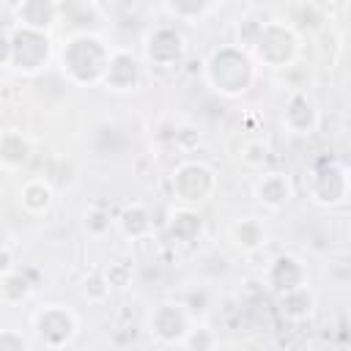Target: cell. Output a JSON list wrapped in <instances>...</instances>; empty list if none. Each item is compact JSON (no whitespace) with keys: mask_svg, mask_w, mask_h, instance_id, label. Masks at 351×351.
<instances>
[{"mask_svg":"<svg viewBox=\"0 0 351 351\" xmlns=\"http://www.w3.org/2000/svg\"><path fill=\"white\" fill-rule=\"evenodd\" d=\"M110 55H112V47L104 44L101 36H96L93 30H77L63 41L58 63L63 77L71 85L93 88V85H101L110 66Z\"/></svg>","mask_w":351,"mask_h":351,"instance_id":"cell-1","label":"cell"},{"mask_svg":"<svg viewBox=\"0 0 351 351\" xmlns=\"http://www.w3.org/2000/svg\"><path fill=\"white\" fill-rule=\"evenodd\" d=\"M258 74V63L239 44H222L203 60V77L208 88L225 99L244 96Z\"/></svg>","mask_w":351,"mask_h":351,"instance_id":"cell-2","label":"cell"},{"mask_svg":"<svg viewBox=\"0 0 351 351\" xmlns=\"http://www.w3.org/2000/svg\"><path fill=\"white\" fill-rule=\"evenodd\" d=\"M0 63L3 69L19 71V74H38L49 58H52V41L47 33H36V30H25L16 27L14 19L3 22V33H0Z\"/></svg>","mask_w":351,"mask_h":351,"instance_id":"cell-3","label":"cell"},{"mask_svg":"<svg viewBox=\"0 0 351 351\" xmlns=\"http://www.w3.org/2000/svg\"><path fill=\"white\" fill-rule=\"evenodd\" d=\"M302 52V36L285 19L263 22L250 55L255 63L269 69H291Z\"/></svg>","mask_w":351,"mask_h":351,"instance_id":"cell-4","label":"cell"},{"mask_svg":"<svg viewBox=\"0 0 351 351\" xmlns=\"http://www.w3.org/2000/svg\"><path fill=\"white\" fill-rule=\"evenodd\" d=\"M217 186H219L217 170L208 162H200V159H186V162L176 165V170L170 176L173 197L186 208H195V206L211 200Z\"/></svg>","mask_w":351,"mask_h":351,"instance_id":"cell-5","label":"cell"},{"mask_svg":"<svg viewBox=\"0 0 351 351\" xmlns=\"http://www.w3.org/2000/svg\"><path fill=\"white\" fill-rule=\"evenodd\" d=\"M33 329H36V337L44 348L49 351H60L66 348L77 332H80V318L71 307L66 304H44L36 315H33Z\"/></svg>","mask_w":351,"mask_h":351,"instance_id":"cell-6","label":"cell"},{"mask_svg":"<svg viewBox=\"0 0 351 351\" xmlns=\"http://www.w3.org/2000/svg\"><path fill=\"white\" fill-rule=\"evenodd\" d=\"M143 52L151 69H178L186 55V38L176 25L162 22L145 33Z\"/></svg>","mask_w":351,"mask_h":351,"instance_id":"cell-7","label":"cell"},{"mask_svg":"<svg viewBox=\"0 0 351 351\" xmlns=\"http://www.w3.org/2000/svg\"><path fill=\"white\" fill-rule=\"evenodd\" d=\"M304 186H307V195L313 203L318 206H340L351 197V189H348V173L343 165L337 162H321L315 165L307 178H304Z\"/></svg>","mask_w":351,"mask_h":351,"instance_id":"cell-8","label":"cell"},{"mask_svg":"<svg viewBox=\"0 0 351 351\" xmlns=\"http://www.w3.org/2000/svg\"><path fill=\"white\" fill-rule=\"evenodd\" d=\"M195 318L186 313L181 302H159L148 315V332L162 346H181Z\"/></svg>","mask_w":351,"mask_h":351,"instance_id":"cell-9","label":"cell"},{"mask_svg":"<svg viewBox=\"0 0 351 351\" xmlns=\"http://www.w3.org/2000/svg\"><path fill=\"white\" fill-rule=\"evenodd\" d=\"M143 74H145L143 60L132 49L115 47L110 55V66H107L101 85L112 93H129V90H137L143 85Z\"/></svg>","mask_w":351,"mask_h":351,"instance_id":"cell-10","label":"cell"},{"mask_svg":"<svg viewBox=\"0 0 351 351\" xmlns=\"http://www.w3.org/2000/svg\"><path fill=\"white\" fill-rule=\"evenodd\" d=\"M282 126L296 134V137H310L318 132L321 126V112H318V104L313 101V96L307 90H293L288 99H285V107H282Z\"/></svg>","mask_w":351,"mask_h":351,"instance_id":"cell-11","label":"cell"},{"mask_svg":"<svg viewBox=\"0 0 351 351\" xmlns=\"http://www.w3.org/2000/svg\"><path fill=\"white\" fill-rule=\"evenodd\" d=\"M263 280L280 296V293H288V291H296V288L310 285V271H307V263L302 258H296L291 252H282V255H277L266 266Z\"/></svg>","mask_w":351,"mask_h":351,"instance_id":"cell-12","label":"cell"},{"mask_svg":"<svg viewBox=\"0 0 351 351\" xmlns=\"http://www.w3.org/2000/svg\"><path fill=\"white\" fill-rule=\"evenodd\" d=\"M11 11H14L16 27L47 33V36L55 27V22L63 16V5L55 0H22V3H14Z\"/></svg>","mask_w":351,"mask_h":351,"instance_id":"cell-13","label":"cell"},{"mask_svg":"<svg viewBox=\"0 0 351 351\" xmlns=\"http://www.w3.org/2000/svg\"><path fill=\"white\" fill-rule=\"evenodd\" d=\"M255 197H258V203H261L263 208H269V211L285 208V206L291 203V197H293V181H291V176L282 173V170H269V173H263V176L255 181Z\"/></svg>","mask_w":351,"mask_h":351,"instance_id":"cell-14","label":"cell"},{"mask_svg":"<svg viewBox=\"0 0 351 351\" xmlns=\"http://www.w3.org/2000/svg\"><path fill=\"white\" fill-rule=\"evenodd\" d=\"M115 225H118V230H121L126 239H132V241H148V239L154 236V217H151L148 206L140 203V200L126 203V206L118 211Z\"/></svg>","mask_w":351,"mask_h":351,"instance_id":"cell-15","label":"cell"},{"mask_svg":"<svg viewBox=\"0 0 351 351\" xmlns=\"http://www.w3.org/2000/svg\"><path fill=\"white\" fill-rule=\"evenodd\" d=\"M33 156V143L19 129H5L0 134V165L5 173L22 170Z\"/></svg>","mask_w":351,"mask_h":351,"instance_id":"cell-16","label":"cell"},{"mask_svg":"<svg viewBox=\"0 0 351 351\" xmlns=\"http://www.w3.org/2000/svg\"><path fill=\"white\" fill-rule=\"evenodd\" d=\"M230 241H233L236 250L252 255V252H258V250H263L269 244V228H266V222L261 217H252V214L241 217L230 228Z\"/></svg>","mask_w":351,"mask_h":351,"instance_id":"cell-17","label":"cell"},{"mask_svg":"<svg viewBox=\"0 0 351 351\" xmlns=\"http://www.w3.org/2000/svg\"><path fill=\"white\" fill-rule=\"evenodd\" d=\"M52 203H55V189H52V184L47 178L33 176V178L22 181V186H19V206L27 214L41 217V214H47L52 208Z\"/></svg>","mask_w":351,"mask_h":351,"instance_id":"cell-18","label":"cell"},{"mask_svg":"<svg viewBox=\"0 0 351 351\" xmlns=\"http://www.w3.org/2000/svg\"><path fill=\"white\" fill-rule=\"evenodd\" d=\"M167 233L176 244H195L200 236H203V217L195 211V208H186V206H178L170 211V219H167Z\"/></svg>","mask_w":351,"mask_h":351,"instance_id":"cell-19","label":"cell"},{"mask_svg":"<svg viewBox=\"0 0 351 351\" xmlns=\"http://www.w3.org/2000/svg\"><path fill=\"white\" fill-rule=\"evenodd\" d=\"M277 310L285 321H307L315 313V293L310 291V285L280 293L277 296Z\"/></svg>","mask_w":351,"mask_h":351,"instance_id":"cell-20","label":"cell"},{"mask_svg":"<svg viewBox=\"0 0 351 351\" xmlns=\"http://www.w3.org/2000/svg\"><path fill=\"white\" fill-rule=\"evenodd\" d=\"M30 293H33V282H30V277H27L22 269L3 271V274H0V302H3L5 307L22 304Z\"/></svg>","mask_w":351,"mask_h":351,"instance_id":"cell-21","label":"cell"},{"mask_svg":"<svg viewBox=\"0 0 351 351\" xmlns=\"http://www.w3.org/2000/svg\"><path fill=\"white\" fill-rule=\"evenodd\" d=\"M219 8V3H206V0H167L162 5L165 14H170L178 22H203L208 14H214Z\"/></svg>","mask_w":351,"mask_h":351,"instance_id":"cell-22","label":"cell"},{"mask_svg":"<svg viewBox=\"0 0 351 351\" xmlns=\"http://www.w3.org/2000/svg\"><path fill=\"white\" fill-rule=\"evenodd\" d=\"M239 159H241V165H244L247 170H263V167L269 165V159H271V148H269L266 140L252 137V140H244V143H241Z\"/></svg>","mask_w":351,"mask_h":351,"instance_id":"cell-23","label":"cell"},{"mask_svg":"<svg viewBox=\"0 0 351 351\" xmlns=\"http://www.w3.org/2000/svg\"><path fill=\"white\" fill-rule=\"evenodd\" d=\"M186 351H217L219 346V335L208 326V324H192V329L186 332L184 343H181Z\"/></svg>","mask_w":351,"mask_h":351,"instance_id":"cell-24","label":"cell"},{"mask_svg":"<svg viewBox=\"0 0 351 351\" xmlns=\"http://www.w3.org/2000/svg\"><path fill=\"white\" fill-rule=\"evenodd\" d=\"M112 225H115V219H112L110 211L101 208V206H88V208L82 211V228H85V233L93 236V239L107 236Z\"/></svg>","mask_w":351,"mask_h":351,"instance_id":"cell-25","label":"cell"},{"mask_svg":"<svg viewBox=\"0 0 351 351\" xmlns=\"http://www.w3.org/2000/svg\"><path fill=\"white\" fill-rule=\"evenodd\" d=\"M80 291H82V296H85L90 304H104V302L110 299L112 285H110V280L104 277V271H90V274L82 277Z\"/></svg>","mask_w":351,"mask_h":351,"instance_id":"cell-26","label":"cell"},{"mask_svg":"<svg viewBox=\"0 0 351 351\" xmlns=\"http://www.w3.org/2000/svg\"><path fill=\"white\" fill-rule=\"evenodd\" d=\"M181 304H184L186 313L197 321V318H203V315L208 313V307H211V293H208L203 285H195L192 291H186V296H184Z\"/></svg>","mask_w":351,"mask_h":351,"instance_id":"cell-27","label":"cell"},{"mask_svg":"<svg viewBox=\"0 0 351 351\" xmlns=\"http://www.w3.org/2000/svg\"><path fill=\"white\" fill-rule=\"evenodd\" d=\"M101 271H104V277L110 280L112 288H126V285H132V266L123 263V261H112V263H107Z\"/></svg>","mask_w":351,"mask_h":351,"instance_id":"cell-28","label":"cell"},{"mask_svg":"<svg viewBox=\"0 0 351 351\" xmlns=\"http://www.w3.org/2000/svg\"><path fill=\"white\" fill-rule=\"evenodd\" d=\"M0 351H30L27 340L16 329H3L0 332Z\"/></svg>","mask_w":351,"mask_h":351,"instance_id":"cell-29","label":"cell"},{"mask_svg":"<svg viewBox=\"0 0 351 351\" xmlns=\"http://www.w3.org/2000/svg\"><path fill=\"white\" fill-rule=\"evenodd\" d=\"M16 266H14V252H11V241H5L3 244V255H0V274L3 271H14Z\"/></svg>","mask_w":351,"mask_h":351,"instance_id":"cell-30","label":"cell"},{"mask_svg":"<svg viewBox=\"0 0 351 351\" xmlns=\"http://www.w3.org/2000/svg\"><path fill=\"white\" fill-rule=\"evenodd\" d=\"M346 173H348V189H351V165L346 167Z\"/></svg>","mask_w":351,"mask_h":351,"instance_id":"cell-31","label":"cell"}]
</instances>
